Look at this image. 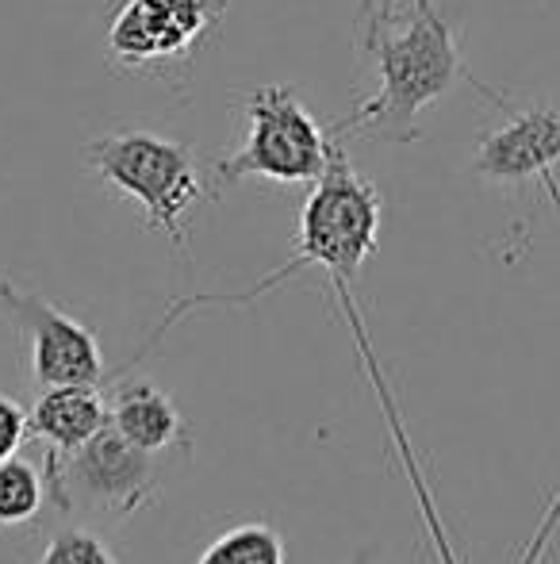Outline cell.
Segmentation results:
<instances>
[{"label": "cell", "instance_id": "cell-1", "mask_svg": "<svg viewBox=\"0 0 560 564\" xmlns=\"http://www.w3.org/2000/svg\"><path fill=\"white\" fill-rule=\"evenodd\" d=\"M381 219H384V200L376 193V185L369 177H361L353 170L350 154H345V134H330V165L307 193L304 208H299V235H296V253L273 273H265L262 281H254L246 292H200V296H180L169 304L162 327L154 330L150 346L162 341L177 327L185 315H193L196 307H242L262 300L265 292L288 284L304 269H322L330 276V289H353L361 265L376 253L381 242Z\"/></svg>", "mask_w": 560, "mask_h": 564}, {"label": "cell", "instance_id": "cell-2", "mask_svg": "<svg viewBox=\"0 0 560 564\" xmlns=\"http://www.w3.org/2000/svg\"><path fill=\"white\" fill-rule=\"evenodd\" d=\"M361 43L376 62V93L358 100L353 116L342 119L338 131H361L384 142H415L419 116L453 89L457 77H464L453 20L433 4L415 8L399 31L376 23L361 35Z\"/></svg>", "mask_w": 560, "mask_h": 564}, {"label": "cell", "instance_id": "cell-3", "mask_svg": "<svg viewBox=\"0 0 560 564\" xmlns=\"http://www.w3.org/2000/svg\"><path fill=\"white\" fill-rule=\"evenodd\" d=\"M85 162L112 193L139 204L146 227L162 230L185 250L196 208L211 196V173L200 165L193 142L146 127H123L92 139Z\"/></svg>", "mask_w": 560, "mask_h": 564}, {"label": "cell", "instance_id": "cell-4", "mask_svg": "<svg viewBox=\"0 0 560 564\" xmlns=\"http://www.w3.org/2000/svg\"><path fill=\"white\" fill-rule=\"evenodd\" d=\"M246 139L216 162V185L265 177L277 185H315L330 165V134L299 105L292 85H257L242 100Z\"/></svg>", "mask_w": 560, "mask_h": 564}, {"label": "cell", "instance_id": "cell-5", "mask_svg": "<svg viewBox=\"0 0 560 564\" xmlns=\"http://www.w3.org/2000/svg\"><path fill=\"white\" fill-rule=\"evenodd\" d=\"M227 0H123L108 23V58L120 74L177 85L193 58L216 43Z\"/></svg>", "mask_w": 560, "mask_h": 564}, {"label": "cell", "instance_id": "cell-6", "mask_svg": "<svg viewBox=\"0 0 560 564\" xmlns=\"http://www.w3.org/2000/svg\"><path fill=\"white\" fill-rule=\"evenodd\" d=\"M43 473L58 511L74 514L77 507H89L92 514H108L112 522L142 511L157 488V457L131 446L112 423L89 446L66 457H46Z\"/></svg>", "mask_w": 560, "mask_h": 564}, {"label": "cell", "instance_id": "cell-7", "mask_svg": "<svg viewBox=\"0 0 560 564\" xmlns=\"http://www.w3.org/2000/svg\"><path fill=\"white\" fill-rule=\"evenodd\" d=\"M0 307L23 338V365L39 388L54 384H100L105 349L97 335L74 315L58 312L51 300L0 276Z\"/></svg>", "mask_w": 560, "mask_h": 564}, {"label": "cell", "instance_id": "cell-8", "mask_svg": "<svg viewBox=\"0 0 560 564\" xmlns=\"http://www.w3.org/2000/svg\"><path fill=\"white\" fill-rule=\"evenodd\" d=\"M480 177L499 181V185H523V181H541L546 193L553 196L560 212V108L534 105L523 112H510V119L495 131H487L472 158Z\"/></svg>", "mask_w": 560, "mask_h": 564}, {"label": "cell", "instance_id": "cell-9", "mask_svg": "<svg viewBox=\"0 0 560 564\" xmlns=\"http://www.w3.org/2000/svg\"><path fill=\"white\" fill-rule=\"evenodd\" d=\"M345 327H350L353 346H358V357H361V369H365L376 403H381L384 431H388V442L399 457V468H404L407 484H411V496H415V503H419V519H422L426 534H430V545H433V553H438V564H461V557H457V550H453V538H449V530H446V519H441V511H438V499H433V488L422 473V457L415 453V442L404 426V411H399V400H396V392H392V380H388V372H384L381 357H376L373 338H369L365 315H350Z\"/></svg>", "mask_w": 560, "mask_h": 564}, {"label": "cell", "instance_id": "cell-10", "mask_svg": "<svg viewBox=\"0 0 560 564\" xmlns=\"http://www.w3.org/2000/svg\"><path fill=\"white\" fill-rule=\"evenodd\" d=\"M108 423L112 403L100 384H54L31 403V442H39L46 457H66L89 446Z\"/></svg>", "mask_w": 560, "mask_h": 564}, {"label": "cell", "instance_id": "cell-11", "mask_svg": "<svg viewBox=\"0 0 560 564\" xmlns=\"http://www.w3.org/2000/svg\"><path fill=\"white\" fill-rule=\"evenodd\" d=\"M108 403H112V426L131 446L162 457L185 442V419H180L177 403L150 380H131V384L116 388Z\"/></svg>", "mask_w": 560, "mask_h": 564}, {"label": "cell", "instance_id": "cell-12", "mask_svg": "<svg viewBox=\"0 0 560 564\" xmlns=\"http://www.w3.org/2000/svg\"><path fill=\"white\" fill-rule=\"evenodd\" d=\"M46 496V473H39L35 460H23L20 453L0 460V530L35 522Z\"/></svg>", "mask_w": 560, "mask_h": 564}, {"label": "cell", "instance_id": "cell-13", "mask_svg": "<svg viewBox=\"0 0 560 564\" xmlns=\"http://www.w3.org/2000/svg\"><path fill=\"white\" fill-rule=\"evenodd\" d=\"M196 564H284V542L265 522H242L219 534Z\"/></svg>", "mask_w": 560, "mask_h": 564}, {"label": "cell", "instance_id": "cell-14", "mask_svg": "<svg viewBox=\"0 0 560 564\" xmlns=\"http://www.w3.org/2000/svg\"><path fill=\"white\" fill-rule=\"evenodd\" d=\"M39 564H120L100 534L85 527H62L46 538Z\"/></svg>", "mask_w": 560, "mask_h": 564}, {"label": "cell", "instance_id": "cell-15", "mask_svg": "<svg viewBox=\"0 0 560 564\" xmlns=\"http://www.w3.org/2000/svg\"><path fill=\"white\" fill-rule=\"evenodd\" d=\"M31 442V411L20 400L0 392V460L15 457Z\"/></svg>", "mask_w": 560, "mask_h": 564}, {"label": "cell", "instance_id": "cell-16", "mask_svg": "<svg viewBox=\"0 0 560 564\" xmlns=\"http://www.w3.org/2000/svg\"><path fill=\"white\" fill-rule=\"evenodd\" d=\"M415 8H430L433 0H411ZM376 12H381V0H358V23H361V31L369 28V23L376 20Z\"/></svg>", "mask_w": 560, "mask_h": 564}, {"label": "cell", "instance_id": "cell-17", "mask_svg": "<svg viewBox=\"0 0 560 564\" xmlns=\"http://www.w3.org/2000/svg\"><path fill=\"white\" fill-rule=\"evenodd\" d=\"M350 564H373V550H361V553H353V561Z\"/></svg>", "mask_w": 560, "mask_h": 564}]
</instances>
